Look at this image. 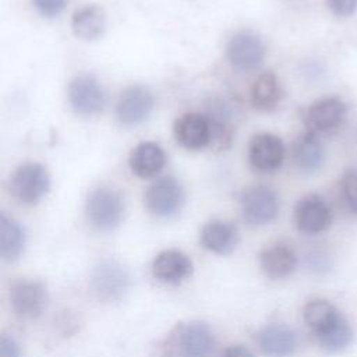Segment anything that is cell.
<instances>
[{"label":"cell","mask_w":357,"mask_h":357,"mask_svg":"<svg viewBox=\"0 0 357 357\" xmlns=\"http://www.w3.org/2000/svg\"><path fill=\"white\" fill-rule=\"evenodd\" d=\"M326 4L337 17L351 15L357 10V0H326Z\"/></svg>","instance_id":"f1b7e54d"},{"label":"cell","mask_w":357,"mask_h":357,"mask_svg":"<svg viewBox=\"0 0 357 357\" xmlns=\"http://www.w3.org/2000/svg\"><path fill=\"white\" fill-rule=\"evenodd\" d=\"M346 117V105L339 98H324L314 102L305 113L308 132L315 135L335 131Z\"/></svg>","instance_id":"7c38bea8"},{"label":"cell","mask_w":357,"mask_h":357,"mask_svg":"<svg viewBox=\"0 0 357 357\" xmlns=\"http://www.w3.org/2000/svg\"><path fill=\"white\" fill-rule=\"evenodd\" d=\"M213 349V332L206 322L177 324L162 343L165 357H208Z\"/></svg>","instance_id":"6da1fadb"},{"label":"cell","mask_w":357,"mask_h":357,"mask_svg":"<svg viewBox=\"0 0 357 357\" xmlns=\"http://www.w3.org/2000/svg\"><path fill=\"white\" fill-rule=\"evenodd\" d=\"M50 177L47 170L39 163H24L13 174L10 190L20 202L33 205L49 191Z\"/></svg>","instance_id":"3957f363"},{"label":"cell","mask_w":357,"mask_h":357,"mask_svg":"<svg viewBox=\"0 0 357 357\" xmlns=\"http://www.w3.org/2000/svg\"><path fill=\"white\" fill-rule=\"evenodd\" d=\"M67 98L71 109L81 116L98 114L106 102L102 85L92 75H78L68 84Z\"/></svg>","instance_id":"9c48e42d"},{"label":"cell","mask_w":357,"mask_h":357,"mask_svg":"<svg viewBox=\"0 0 357 357\" xmlns=\"http://www.w3.org/2000/svg\"><path fill=\"white\" fill-rule=\"evenodd\" d=\"M91 284L99 300L117 301L130 289V275L121 264L106 259L95 266Z\"/></svg>","instance_id":"5b68a950"},{"label":"cell","mask_w":357,"mask_h":357,"mask_svg":"<svg viewBox=\"0 0 357 357\" xmlns=\"http://www.w3.org/2000/svg\"><path fill=\"white\" fill-rule=\"evenodd\" d=\"M291 158L298 170L304 173L317 172L325 159L324 146L315 134L305 132L294 141Z\"/></svg>","instance_id":"ffe728a7"},{"label":"cell","mask_w":357,"mask_h":357,"mask_svg":"<svg viewBox=\"0 0 357 357\" xmlns=\"http://www.w3.org/2000/svg\"><path fill=\"white\" fill-rule=\"evenodd\" d=\"M0 357H21V349L18 342L10 335H1L0 337Z\"/></svg>","instance_id":"f546056e"},{"label":"cell","mask_w":357,"mask_h":357,"mask_svg":"<svg viewBox=\"0 0 357 357\" xmlns=\"http://www.w3.org/2000/svg\"><path fill=\"white\" fill-rule=\"evenodd\" d=\"M284 159V145L273 134L262 132L251 138L248 145V162L252 169L264 173L279 169Z\"/></svg>","instance_id":"8fae6325"},{"label":"cell","mask_w":357,"mask_h":357,"mask_svg":"<svg viewBox=\"0 0 357 357\" xmlns=\"http://www.w3.org/2000/svg\"><path fill=\"white\" fill-rule=\"evenodd\" d=\"M258 343L268 357H289L296 350V335L283 324H271L259 332Z\"/></svg>","instance_id":"d6986e66"},{"label":"cell","mask_w":357,"mask_h":357,"mask_svg":"<svg viewBox=\"0 0 357 357\" xmlns=\"http://www.w3.org/2000/svg\"><path fill=\"white\" fill-rule=\"evenodd\" d=\"M10 304L13 311L26 319L38 318L47 307L49 294L42 282L18 280L10 289Z\"/></svg>","instance_id":"ba28073f"},{"label":"cell","mask_w":357,"mask_h":357,"mask_svg":"<svg viewBox=\"0 0 357 357\" xmlns=\"http://www.w3.org/2000/svg\"><path fill=\"white\" fill-rule=\"evenodd\" d=\"M315 337L324 350L329 353H337L346 349L351 343L353 329L349 325L347 319L342 315L332 326L315 335Z\"/></svg>","instance_id":"d4e9b609"},{"label":"cell","mask_w":357,"mask_h":357,"mask_svg":"<svg viewBox=\"0 0 357 357\" xmlns=\"http://www.w3.org/2000/svg\"><path fill=\"white\" fill-rule=\"evenodd\" d=\"M296 252L284 243L269 244L259 254V266L271 279H282L289 276L296 269Z\"/></svg>","instance_id":"e0dca14e"},{"label":"cell","mask_w":357,"mask_h":357,"mask_svg":"<svg viewBox=\"0 0 357 357\" xmlns=\"http://www.w3.org/2000/svg\"><path fill=\"white\" fill-rule=\"evenodd\" d=\"M283 98L280 81L272 71L262 73L251 88V103L255 109L262 112L273 110Z\"/></svg>","instance_id":"603a6c76"},{"label":"cell","mask_w":357,"mask_h":357,"mask_svg":"<svg viewBox=\"0 0 357 357\" xmlns=\"http://www.w3.org/2000/svg\"><path fill=\"white\" fill-rule=\"evenodd\" d=\"M265 53L266 49L262 39L251 31L237 32L230 38L226 47L227 60L240 71H252L258 68L264 63Z\"/></svg>","instance_id":"52a82bcc"},{"label":"cell","mask_w":357,"mask_h":357,"mask_svg":"<svg viewBox=\"0 0 357 357\" xmlns=\"http://www.w3.org/2000/svg\"><path fill=\"white\" fill-rule=\"evenodd\" d=\"M73 32L85 40H95L103 35L106 17L100 7L91 4L77 10L71 18Z\"/></svg>","instance_id":"7402d4cb"},{"label":"cell","mask_w":357,"mask_h":357,"mask_svg":"<svg viewBox=\"0 0 357 357\" xmlns=\"http://www.w3.org/2000/svg\"><path fill=\"white\" fill-rule=\"evenodd\" d=\"M191 258L180 250H165L152 261V275L165 284H180L192 273Z\"/></svg>","instance_id":"5bb4252c"},{"label":"cell","mask_w":357,"mask_h":357,"mask_svg":"<svg viewBox=\"0 0 357 357\" xmlns=\"http://www.w3.org/2000/svg\"><path fill=\"white\" fill-rule=\"evenodd\" d=\"M211 121V144L216 151H225L230 146L233 130L226 119H220L215 114H206Z\"/></svg>","instance_id":"484cf974"},{"label":"cell","mask_w":357,"mask_h":357,"mask_svg":"<svg viewBox=\"0 0 357 357\" xmlns=\"http://www.w3.org/2000/svg\"><path fill=\"white\" fill-rule=\"evenodd\" d=\"M244 220L251 226L271 223L279 211L276 192L268 185H252L247 188L240 199Z\"/></svg>","instance_id":"8992f818"},{"label":"cell","mask_w":357,"mask_h":357,"mask_svg":"<svg viewBox=\"0 0 357 357\" xmlns=\"http://www.w3.org/2000/svg\"><path fill=\"white\" fill-rule=\"evenodd\" d=\"M86 218L89 223L102 231H109L120 226L126 205L121 194L107 185L96 187L86 198Z\"/></svg>","instance_id":"7a4b0ae2"},{"label":"cell","mask_w":357,"mask_h":357,"mask_svg":"<svg viewBox=\"0 0 357 357\" xmlns=\"http://www.w3.org/2000/svg\"><path fill=\"white\" fill-rule=\"evenodd\" d=\"M130 169L141 178H151L166 165L165 151L155 142H141L130 153Z\"/></svg>","instance_id":"ac0fdd59"},{"label":"cell","mask_w":357,"mask_h":357,"mask_svg":"<svg viewBox=\"0 0 357 357\" xmlns=\"http://www.w3.org/2000/svg\"><path fill=\"white\" fill-rule=\"evenodd\" d=\"M25 248L24 227L4 212L0 213V255L4 261H17Z\"/></svg>","instance_id":"44dd1931"},{"label":"cell","mask_w":357,"mask_h":357,"mask_svg":"<svg viewBox=\"0 0 357 357\" xmlns=\"http://www.w3.org/2000/svg\"><path fill=\"white\" fill-rule=\"evenodd\" d=\"M304 321L314 335H318L332 326L340 317V311L326 300H312L305 304Z\"/></svg>","instance_id":"cb8c5ba5"},{"label":"cell","mask_w":357,"mask_h":357,"mask_svg":"<svg viewBox=\"0 0 357 357\" xmlns=\"http://www.w3.org/2000/svg\"><path fill=\"white\" fill-rule=\"evenodd\" d=\"M153 95L142 85L127 86L116 103V117L124 126H135L149 117L153 110Z\"/></svg>","instance_id":"30bf717a"},{"label":"cell","mask_w":357,"mask_h":357,"mask_svg":"<svg viewBox=\"0 0 357 357\" xmlns=\"http://www.w3.org/2000/svg\"><path fill=\"white\" fill-rule=\"evenodd\" d=\"M145 205L158 218L174 216L184 204L181 184L172 176L156 178L145 191Z\"/></svg>","instance_id":"277c9868"},{"label":"cell","mask_w":357,"mask_h":357,"mask_svg":"<svg viewBox=\"0 0 357 357\" xmlns=\"http://www.w3.org/2000/svg\"><path fill=\"white\" fill-rule=\"evenodd\" d=\"M32 3L42 17L53 18L64 10L67 0H32Z\"/></svg>","instance_id":"83f0119b"},{"label":"cell","mask_w":357,"mask_h":357,"mask_svg":"<svg viewBox=\"0 0 357 357\" xmlns=\"http://www.w3.org/2000/svg\"><path fill=\"white\" fill-rule=\"evenodd\" d=\"M199 241L205 250L219 255H227L238 244V231L233 223L215 219L202 227Z\"/></svg>","instance_id":"2e32d148"},{"label":"cell","mask_w":357,"mask_h":357,"mask_svg":"<svg viewBox=\"0 0 357 357\" xmlns=\"http://www.w3.org/2000/svg\"><path fill=\"white\" fill-rule=\"evenodd\" d=\"M222 357H254V354L251 353L250 349H247L245 346L241 344H236V346H230L225 350Z\"/></svg>","instance_id":"4dcf8cb0"},{"label":"cell","mask_w":357,"mask_h":357,"mask_svg":"<svg viewBox=\"0 0 357 357\" xmlns=\"http://www.w3.org/2000/svg\"><path fill=\"white\" fill-rule=\"evenodd\" d=\"M332 213L325 199L317 194L303 197L294 208V222L297 229L305 234H317L328 229Z\"/></svg>","instance_id":"4fadbf2b"},{"label":"cell","mask_w":357,"mask_h":357,"mask_svg":"<svg viewBox=\"0 0 357 357\" xmlns=\"http://www.w3.org/2000/svg\"><path fill=\"white\" fill-rule=\"evenodd\" d=\"M177 142L190 151H198L211 144V121L201 113H185L174 123Z\"/></svg>","instance_id":"9a60e30c"},{"label":"cell","mask_w":357,"mask_h":357,"mask_svg":"<svg viewBox=\"0 0 357 357\" xmlns=\"http://www.w3.org/2000/svg\"><path fill=\"white\" fill-rule=\"evenodd\" d=\"M340 195L346 209L357 216V167L346 170L342 176Z\"/></svg>","instance_id":"4316f807"}]
</instances>
